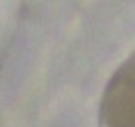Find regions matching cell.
<instances>
[{
  "mask_svg": "<svg viewBox=\"0 0 135 127\" xmlns=\"http://www.w3.org/2000/svg\"><path fill=\"white\" fill-rule=\"evenodd\" d=\"M101 113L107 127H135V50L111 77Z\"/></svg>",
  "mask_w": 135,
  "mask_h": 127,
  "instance_id": "6da1fadb",
  "label": "cell"
}]
</instances>
